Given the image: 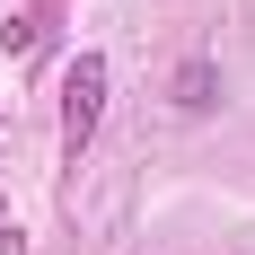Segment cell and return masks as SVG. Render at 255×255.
<instances>
[{
	"instance_id": "2",
	"label": "cell",
	"mask_w": 255,
	"mask_h": 255,
	"mask_svg": "<svg viewBox=\"0 0 255 255\" xmlns=\"http://www.w3.org/2000/svg\"><path fill=\"white\" fill-rule=\"evenodd\" d=\"M167 97H176L185 115H211V106H220V62H211V53H185L176 79H167Z\"/></svg>"
},
{
	"instance_id": "3",
	"label": "cell",
	"mask_w": 255,
	"mask_h": 255,
	"mask_svg": "<svg viewBox=\"0 0 255 255\" xmlns=\"http://www.w3.org/2000/svg\"><path fill=\"white\" fill-rule=\"evenodd\" d=\"M0 255H26V238H18V229H9V220H0Z\"/></svg>"
},
{
	"instance_id": "4",
	"label": "cell",
	"mask_w": 255,
	"mask_h": 255,
	"mask_svg": "<svg viewBox=\"0 0 255 255\" xmlns=\"http://www.w3.org/2000/svg\"><path fill=\"white\" fill-rule=\"evenodd\" d=\"M0 220H9V203H0Z\"/></svg>"
},
{
	"instance_id": "1",
	"label": "cell",
	"mask_w": 255,
	"mask_h": 255,
	"mask_svg": "<svg viewBox=\"0 0 255 255\" xmlns=\"http://www.w3.org/2000/svg\"><path fill=\"white\" fill-rule=\"evenodd\" d=\"M106 53H71V71H62V158L79 167V150L97 141V115H106Z\"/></svg>"
}]
</instances>
